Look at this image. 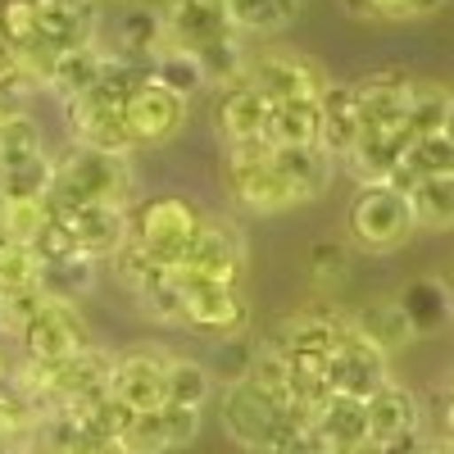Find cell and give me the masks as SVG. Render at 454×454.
I'll return each instance as SVG.
<instances>
[{"label": "cell", "instance_id": "9", "mask_svg": "<svg viewBox=\"0 0 454 454\" xmlns=\"http://www.w3.org/2000/svg\"><path fill=\"white\" fill-rule=\"evenodd\" d=\"M160 14H164L168 51L200 55L205 46L223 42V36H237V23H232L227 0H164Z\"/></svg>", "mask_w": 454, "mask_h": 454}, {"label": "cell", "instance_id": "43", "mask_svg": "<svg viewBox=\"0 0 454 454\" xmlns=\"http://www.w3.org/2000/svg\"><path fill=\"white\" fill-rule=\"evenodd\" d=\"M309 278L314 286H340L350 278V246L346 241H314L309 246Z\"/></svg>", "mask_w": 454, "mask_h": 454}, {"label": "cell", "instance_id": "31", "mask_svg": "<svg viewBox=\"0 0 454 454\" xmlns=\"http://www.w3.org/2000/svg\"><path fill=\"white\" fill-rule=\"evenodd\" d=\"M46 300H64V305H78V300L96 286V259L87 254H68V259H46L42 273H36Z\"/></svg>", "mask_w": 454, "mask_h": 454}, {"label": "cell", "instance_id": "46", "mask_svg": "<svg viewBox=\"0 0 454 454\" xmlns=\"http://www.w3.org/2000/svg\"><path fill=\"white\" fill-rule=\"evenodd\" d=\"M404 5L409 0H340V10L364 23H404Z\"/></svg>", "mask_w": 454, "mask_h": 454}, {"label": "cell", "instance_id": "47", "mask_svg": "<svg viewBox=\"0 0 454 454\" xmlns=\"http://www.w3.org/2000/svg\"><path fill=\"white\" fill-rule=\"evenodd\" d=\"M377 454H419L423 450V432H400L391 441H372Z\"/></svg>", "mask_w": 454, "mask_h": 454}, {"label": "cell", "instance_id": "52", "mask_svg": "<svg viewBox=\"0 0 454 454\" xmlns=\"http://www.w3.org/2000/svg\"><path fill=\"white\" fill-rule=\"evenodd\" d=\"M445 137L454 141V91H450V114H445Z\"/></svg>", "mask_w": 454, "mask_h": 454}, {"label": "cell", "instance_id": "21", "mask_svg": "<svg viewBox=\"0 0 454 454\" xmlns=\"http://www.w3.org/2000/svg\"><path fill=\"white\" fill-rule=\"evenodd\" d=\"M395 300H400L413 336H436L454 323V291L441 278H413V282H404V291Z\"/></svg>", "mask_w": 454, "mask_h": 454}, {"label": "cell", "instance_id": "39", "mask_svg": "<svg viewBox=\"0 0 454 454\" xmlns=\"http://www.w3.org/2000/svg\"><path fill=\"white\" fill-rule=\"evenodd\" d=\"M51 223L46 200H0V237L32 246V237Z\"/></svg>", "mask_w": 454, "mask_h": 454}, {"label": "cell", "instance_id": "54", "mask_svg": "<svg viewBox=\"0 0 454 454\" xmlns=\"http://www.w3.org/2000/svg\"><path fill=\"white\" fill-rule=\"evenodd\" d=\"M5 372H10V364H5V355H0V382H5Z\"/></svg>", "mask_w": 454, "mask_h": 454}, {"label": "cell", "instance_id": "55", "mask_svg": "<svg viewBox=\"0 0 454 454\" xmlns=\"http://www.w3.org/2000/svg\"><path fill=\"white\" fill-rule=\"evenodd\" d=\"M0 309H5V286H0Z\"/></svg>", "mask_w": 454, "mask_h": 454}, {"label": "cell", "instance_id": "48", "mask_svg": "<svg viewBox=\"0 0 454 454\" xmlns=\"http://www.w3.org/2000/svg\"><path fill=\"white\" fill-rule=\"evenodd\" d=\"M450 5V0H409L404 5V23H413V19H432V14H441Z\"/></svg>", "mask_w": 454, "mask_h": 454}, {"label": "cell", "instance_id": "53", "mask_svg": "<svg viewBox=\"0 0 454 454\" xmlns=\"http://www.w3.org/2000/svg\"><path fill=\"white\" fill-rule=\"evenodd\" d=\"M5 454H32V450H27V445H10Z\"/></svg>", "mask_w": 454, "mask_h": 454}, {"label": "cell", "instance_id": "32", "mask_svg": "<svg viewBox=\"0 0 454 454\" xmlns=\"http://www.w3.org/2000/svg\"><path fill=\"white\" fill-rule=\"evenodd\" d=\"M409 205H413L419 227H427V232H450L454 227V173L413 182L409 186Z\"/></svg>", "mask_w": 454, "mask_h": 454}, {"label": "cell", "instance_id": "7", "mask_svg": "<svg viewBox=\"0 0 454 454\" xmlns=\"http://www.w3.org/2000/svg\"><path fill=\"white\" fill-rule=\"evenodd\" d=\"M246 82L263 96V100H300V96H323L327 78L314 59H305L300 51H250V68Z\"/></svg>", "mask_w": 454, "mask_h": 454}, {"label": "cell", "instance_id": "34", "mask_svg": "<svg viewBox=\"0 0 454 454\" xmlns=\"http://www.w3.org/2000/svg\"><path fill=\"white\" fill-rule=\"evenodd\" d=\"M196 64L205 73V87L223 91V87H232V82L246 78V68H250V42H246L241 32L237 36H223V42H214V46H205L196 55Z\"/></svg>", "mask_w": 454, "mask_h": 454}, {"label": "cell", "instance_id": "17", "mask_svg": "<svg viewBox=\"0 0 454 454\" xmlns=\"http://www.w3.org/2000/svg\"><path fill=\"white\" fill-rule=\"evenodd\" d=\"M263 119H269V100H263L246 78L223 87L214 100V128L223 137V145H241V141H259L263 137Z\"/></svg>", "mask_w": 454, "mask_h": 454}, {"label": "cell", "instance_id": "57", "mask_svg": "<svg viewBox=\"0 0 454 454\" xmlns=\"http://www.w3.org/2000/svg\"><path fill=\"white\" fill-rule=\"evenodd\" d=\"M305 454H332V450H305Z\"/></svg>", "mask_w": 454, "mask_h": 454}, {"label": "cell", "instance_id": "24", "mask_svg": "<svg viewBox=\"0 0 454 454\" xmlns=\"http://www.w3.org/2000/svg\"><path fill=\"white\" fill-rule=\"evenodd\" d=\"M409 128H395V132H359L355 150L346 155L350 173L359 182H391L395 168L404 164V150H409Z\"/></svg>", "mask_w": 454, "mask_h": 454}, {"label": "cell", "instance_id": "5", "mask_svg": "<svg viewBox=\"0 0 454 454\" xmlns=\"http://www.w3.org/2000/svg\"><path fill=\"white\" fill-rule=\"evenodd\" d=\"M177 273V291H182V327H192L200 336H237L250 323V305L241 295V282H218V278H200L192 269H173Z\"/></svg>", "mask_w": 454, "mask_h": 454}, {"label": "cell", "instance_id": "27", "mask_svg": "<svg viewBox=\"0 0 454 454\" xmlns=\"http://www.w3.org/2000/svg\"><path fill=\"white\" fill-rule=\"evenodd\" d=\"M168 51V36H164V14L160 5H123V19H119V55H132L141 64H150L155 55Z\"/></svg>", "mask_w": 454, "mask_h": 454}, {"label": "cell", "instance_id": "33", "mask_svg": "<svg viewBox=\"0 0 454 454\" xmlns=\"http://www.w3.org/2000/svg\"><path fill=\"white\" fill-rule=\"evenodd\" d=\"M214 395V372L196 359L168 355V372H164V404H182V409H205Z\"/></svg>", "mask_w": 454, "mask_h": 454}, {"label": "cell", "instance_id": "59", "mask_svg": "<svg viewBox=\"0 0 454 454\" xmlns=\"http://www.w3.org/2000/svg\"><path fill=\"white\" fill-rule=\"evenodd\" d=\"M450 291H454V282H450Z\"/></svg>", "mask_w": 454, "mask_h": 454}, {"label": "cell", "instance_id": "23", "mask_svg": "<svg viewBox=\"0 0 454 454\" xmlns=\"http://www.w3.org/2000/svg\"><path fill=\"white\" fill-rule=\"evenodd\" d=\"M323 137V105L318 96L300 100H273L263 119V141L269 145H318Z\"/></svg>", "mask_w": 454, "mask_h": 454}, {"label": "cell", "instance_id": "18", "mask_svg": "<svg viewBox=\"0 0 454 454\" xmlns=\"http://www.w3.org/2000/svg\"><path fill=\"white\" fill-rule=\"evenodd\" d=\"M314 445L318 450H332V454H355L364 441H368V409L364 400H350V395H332L318 413H314Z\"/></svg>", "mask_w": 454, "mask_h": 454}, {"label": "cell", "instance_id": "15", "mask_svg": "<svg viewBox=\"0 0 454 454\" xmlns=\"http://www.w3.org/2000/svg\"><path fill=\"white\" fill-rule=\"evenodd\" d=\"M42 42L64 55L78 46H96L100 36V0H32Z\"/></svg>", "mask_w": 454, "mask_h": 454}, {"label": "cell", "instance_id": "30", "mask_svg": "<svg viewBox=\"0 0 454 454\" xmlns=\"http://www.w3.org/2000/svg\"><path fill=\"white\" fill-rule=\"evenodd\" d=\"M441 173H454V141L445 132H432V137H413L409 150H404V164L395 168L391 186L409 192L413 182L423 177H441Z\"/></svg>", "mask_w": 454, "mask_h": 454}, {"label": "cell", "instance_id": "29", "mask_svg": "<svg viewBox=\"0 0 454 454\" xmlns=\"http://www.w3.org/2000/svg\"><path fill=\"white\" fill-rule=\"evenodd\" d=\"M300 5L305 0H227L232 23L246 42H269V36L286 32L300 19Z\"/></svg>", "mask_w": 454, "mask_h": 454}, {"label": "cell", "instance_id": "58", "mask_svg": "<svg viewBox=\"0 0 454 454\" xmlns=\"http://www.w3.org/2000/svg\"><path fill=\"white\" fill-rule=\"evenodd\" d=\"M119 5H137V0H119Z\"/></svg>", "mask_w": 454, "mask_h": 454}, {"label": "cell", "instance_id": "41", "mask_svg": "<svg viewBox=\"0 0 454 454\" xmlns=\"http://www.w3.org/2000/svg\"><path fill=\"white\" fill-rule=\"evenodd\" d=\"M36 273H42V259L32 254V246L0 237V286L5 291H27V286H36Z\"/></svg>", "mask_w": 454, "mask_h": 454}, {"label": "cell", "instance_id": "3", "mask_svg": "<svg viewBox=\"0 0 454 454\" xmlns=\"http://www.w3.org/2000/svg\"><path fill=\"white\" fill-rule=\"evenodd\" d=\"M128 218H132V232H128L132 246H141L160 269H182L205 214L182 196H155V200L128 209Z\"/></svg>", "mask_w": 454, "mask_h": 454}, {"label": "cell", "instance_id": "8", "mask_svg": "<svg viewBox=\"0 0 454 454\" xmlns=\"http://www.w3.org/2000/svg\"><path fill=\"white\" fill-rule=\"evenodd\" d=\"M327 382L336 395L368 400L382 382H391V355L377 350L372 340H364L355 327H346L336 340V350L327 355Z\"/></svg>", "mask_w": 454, "mask_h": 454}, {"label": "cell", "instance_id": "19", "mask_svg": "<svg viewBox=\"0 0 454 454\" xmlns=\"http://www.w3.org/2000/svg\"><path fill=\"white\" fill-rule=\"evenodd\" d=\"M64 123L73 145L105 150V155H132L137 141L128 132L123 109H82V105H64Z\"/></svg>", "mask_w": 454, "mask_h": 454}, {"label": "cell", "instance_id": "42", "mask_svg": "<svg viewBox=\"0 0 454 454\" xmlns=\"http://www.w3.org/2000/svg\"><path fill=\"white\" fill-rule=\"evenodd\" d=\"M137 305L155 318V323H173L182 327V291H177V273L164 269L145 291H137Z\"/></svg>", "mask_w": 454, "mask_h": 454}, {"label": "cell", "instance_id": "11", "mask_svg": "<svg viewBox=\"0 0 454 454\" xmlns=\"http://www.w3.org/2000/svg\"><path fill=\"white\" fill-rule=\"evenodd\" d=\"M132 205H109V200H96V205H78L68 214H55L64 227L73 246H78L87 259H114L123 246H128V232H132V218H128Z\"/></svg>", "mask_w": 454, "mask_h": 454}, {"label": "cell", "instance_id": "45", "mask_svg": "<svg viewBox=\"0 0 454 454\" xmlns=\"http://www.w3.org/2000/svg\"><path fill=\"white\" fill-rule=\"evenodd\" d=\"M36 82L27 78V73H10V78H0V123L19 119V114H27V100H32Z\"/></svg>", "mask_w": 454, "mask_h": 454}, {"label": "cell", "instance_id": "16", "mask_svg": "<svg viewBox=\"0 0 454 454\" xmlns=\"http://www.w3.org/2000/svg\"><path fill=\"white\" fill-rule=\"evenodd\" d=\"M346 327H350V318L336 309H300V314L282 318L269 340L286 355H332Z\"/></svg>", "mask_w": 454, "mask_h": 454}, {"label": "cell", "instance_id": "51", "mask_svg": "<svg viewBox=\"0 0 454 454\" xmlns=\"http://www.w3.org/2000/svg\"><path fill=\"white\" fill-rule=\"evenodd\" d=\"M445 432H450V441H454V391H450V400H445Z\"/></svg>", "mask_w": 454, "mask_h": 454}, {"label": "cell", "instance_id": "14", "mask_svg": "<svg viewBox=\"0 0 454 454\" xmlns=\"http://www.w3.org/2000/svg\"><path fill=\"white\" fill-rule=\"evenodd\" d=\"M182 269H192L200 278H218V282H241L246 273V241L232 223L223 218H200V232L186 250Z\"/></svg>", "mask_w": 454, "mask_h": 454}, {"label": "cell", "instance_id": "40", "mask_svg": "<svg viewBox=\"0 0 454 454\" xmlns=\"http://www.w3.org/2000/svg\"><path fill=\"white\" fill-rule=\"evenodd\" d=\"M123 450H128V454H164V450H173L168 419H164V404H160V409H145V413H137L132 427L123 432Z\"/></svg>", "mask_w": 454, "mask_h": 454}, {"label": "cell", "instance_id": "35", "mask_svg": "<svg viewBox=\"0 0 454 454\" xmlns=\"http://www.w3.org/2000/svg\"><path fill=\"white\" fill-rule=\"evenodd\" d=\"M55 182V160L46 155H32L23 164H5L0 168V200H46Z\"/></svg>", "mask_w": 454, "mask_h": 454}, {"label": "cell", "instance_id": "4", "mask_svg": "<svg viewBox=\"0 0 454 454\" xmlns=\"http://www.w3.org/2000/svg\"><path fill=\"white\" fill-rule=\"evenodd\" d=\"M269 141H241L227 145V196H232L246 214H286L295 205H305L295 196V186L273 168Z\"/></svg>", "mask_w": 454, "mask_h": 454}, {"label": "cell", "instance_id": "37", "mask_svg": "<svg viewBox=\"0 0 454 454\" xmlns=\"http://www.w3.org/2000/svg\"><path fill=\"white\" fill-rule=\"evenodd\" d=\"M150 78L164 82V87L177 91V96H186V100H192L196 91H205V73H200L196 55H186V51H164V55H155V59H150Z\"/></svg>", "mask_w": 454, "mask_h": 454}, {"label": "cell", "instance_id": "22", "mask_svg": "<svg viewBox=\"0 0 454 454\" xmlns=\"http://www.w3.org/2000/svg\"><path fill=\"white\" fill-rule=\"evenodd\" d=\"M273 155V168L295 186V196L300 200H318L327 186H332V168H336V160L327 155L323 145H273L269 150Z\"/></svg>", "mask_w": 454, "mask_h": 454}, {"label": "cell", "instance_id": "38", "mask_svg": "<svg viewBox=\"0 0 454 454\" xmlns=\"http://www.w3.org/2000/svg\"><path fill=\"white\" fill-rule=\"evenodd\" d=\"M42 150H46V137H42V123H36L32 114H19V119L0 123V168L23 164L32 155H42Z\"/></svg>", "mask_w": 454, "mask_h": 454}, {"label": "cell", "instance_id": "6", "mask_svg": "<svg viewBox=\"0 0 454 454\" xmlns=\"http://www.w3.org/2000/svg\"><path fill=\"white\" fill-rule=\"evenodd\" d=\"M19 346L32 364H64V359H73L78 350L91 346V332H87L78 305L46 300V305L27 318V327L19 332Z\"/></svg>", "mask_w": 454, "mask_h": 454}, {"label": "cell", "instance_id": "12", "mask_svg": "<svg viewBox=\"0 0 454 454\" xmlns=\"http://www.w3.org/2000/svg\"><path fill=\"white\" fill-rule=\"evenodd\" d=\"M350 87H355V109H359V132H395V128H404L409 96H413V78L404 68L368 73V78H359Z\"/></svg>", "mask_w": 454, "mask_h": 454}, {"label": "cell", "instance_id": "20", "mask_svg": "<svg viewBox=\"0 0 454 454\" xmlns=\"http://www.w3.org/2000/svg\"><path fill=\"white\" fill-rule=\"evenodd\" d=\"M364 409H368V441H391L400 432H419V423H423L419 395H413L404 382H395V377L377 387L364 400Z\"/></svg>", "mask_w": 454, "mask_h": 454}, {"label": "cell", "instance_id": "25", "mask_svg": "<svg viewBox=\"0 0 454 454\" xmlns=\"http://www.w3.org/2000/svg\"><path fill=\"white\" fill-rule=\"evenodd\" d=\"M318 105H323V137H318V145L327 150L332 160H346L350 150H355V141H359L355 87L350 82H327L323 96H318Z\"/></svg>", "mask_w": 454, "mask_h": 454}, {"label": "cell", "instance_id": "13", "mask_svg": "<svg viewBox=\"0 0 454 454\" xmlns=\"http://www.w3.org/2000/svg\"><path fill=\"white\" fill-rule=\"evenodd\" d=\"M164 372H168V355L164 350H128L114 355V372H109V395L123 400L128 409L145 413L164 404Z\"/></svg>", "mask_w": 454, "mask_h": 454}, {"label": "cell", "instance_id": "36", "mask_svg": "<svg viewBox=\"0 0 454 454\" xmlns=\"http://www.w3.org/2000/svg\"><path fill=\"white\" fill-rule=\"evenodd\" d=\"M445 114H450V87H441V82H413L409 114H404L409 137H432V132H445Z\"/></svg>", "mask_w": 454, "mask_h": 454}, {"label": "cell", "instance_id": "56", "mask_svg": "<svg viewBox=\"0 0 454 454\" xmlns=\"http://www.w3.org/2000/svg\"><path fill=\"white\" fill-rule=\"evenodd\" d=\"M450 391H454V364H450Z\"/></svg>", "mask_w": 454, "mask_h": 454}, {"label": "cell", "instance_id": "50", "mask_svg": "<svg viewBox=\"0 0 454 454\" xmlns=\"http://www.w3.org/2000/svg\"><path fill=\"white\" fill-rule=\"evenodd\" d=\"M419 454H454V441H450V436H441V441H423Z\"/></svg>", "mask_w": 454, "mask_h": 454}, {"label": "cell", "instance_id": "10", "mask_svg": "<svg viewBox=\"0 0 454 454\" xmlns=\"http://www.w3.org/2000/svg\"><path fill=\"white\" fill-rule=\"evenodd\" d=\"M186 114H192V100L177 96V91H168V87L155 82V78H145V82L132 91L123 119H128V132H132L137 145H164V141H173V137L186 128Z\"/></svg>", "mask_w": 454, "mask_h": 454}, {"label": "cell", "instance_id": "2", "mask_svg": "<svg viewBox=\"0 0 454 454\" xmlns=\"http://www.w3.org/2000/svg\"><path fill=\"white\" fill-rule=\"evenodd\" d=\"M346 223H350V241L368 254H391L419 232L409 192H400L391 182H359Z\"/></svg>", "mask_w": 454, "mask_h": 454}, {"label": "cell", "instance_id": "44", "mask_svg": "<svg viewBox=\"0 0 454 454\" xmlns=\"http://www.w3.org/2000/svg\"><path fill=\"white\" fill-rule=\"evenodd\" d=\"M254 350H259V346H254L246 332L223 336V340H218V377H223V382H241V377H250Z\"/></svg>", "mask_w": 454, "mask_h": 454}, {"label": "cell", "instance_id": "49", "mask_svg": "<svg viewBox=\"0 0 454 454\" xmlns=\"http://www.w3.org/2000/svg\"><path fill=\"white\" fill-rule=\"evenodd\" d=\"M23 68V59H19V51H14V42L5 32H0V78H10V73H19Z\"/></svg>", "mask_w": 454, "mask_h": 454}, {"label": "cell", "instance_id": "28", "mask_svg": "<svg viewBox=\"0 0 454 454\" xmlns=\"http://www.w3.org/2000/svg\"><path fill=\"white\" fill-rule=\"evenodd\" d=\"M105 59H109V51H100V42L96 46H78V51H64L55 59V68H51V78H46V91H55L59 105L78 100L82 91L96 87V78L105 73Z\"/></svg>", "mask_w": 454, "mask_h": 454}, {"label": "cell", "instance_id": "1", "mask_svg": "<svg viewBox=\"0 0 454 454\" xmlns=\"http://www.w3.org/2000/svg\"><path fill=\"white\" fill-rule=\"evenodd\" d=\"M132 196V168L128 155H105V150H87L73 145L64 160H55V182L46 192V209L51 214H68L78 205H128Z\"/></svg>", "mask_w": 454, "mask_h": 454}, {"label": "cell", "instance_id": "26", "mask_svg": "<svg viewBox=\"0 0 454 454\" xmlns=\"http://www.w3.org/2000/svg\"><path fill=\"white\" fill-rule=\"evenodd\" d=\"M350 327L364 340H372L377 350H387V355H395V350H404V346L419 340L413 327H409V318H404V309H400V300H368L364 309L350 314Z\"/></svg>", "mask_w": 454, "mask_h": 454}]
</instances>
